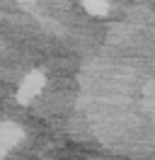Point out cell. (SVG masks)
I'll return each mask as SVG.
<instances>
[{
	"instance_id": "6da1fadb",
	"label": "cell",
	"mask_w": 155,
	"mask_h": 160,
	"mask_svg": "<svg viewBox=\"0 0 155 160\" xmlns=\"http://www.w3.org/2000/svg\"><path fill=\"white\" fill-rule=\"evenodd\" d=\"M41 82H44V78H41L39 73H32V75L22 82V88H19V102H29L34 95H39Z\"/></svg>"
},
{
	"instance_id": "7a4b0ae2",
	"label": "cell",
	"mask_w": 155,
	"mask_h": 160,
	"mask_svg": "<svg viewBox=\"0 0 155 160\" xmlns=\"http://www.w3.org/2000/svg\"><path fill=\"white\" fill-rule=\"evenodd\" d=\"M17 141H19V129L17 126H12V124L0 126V155H2L8 148H12Z\"/></svg>"
}]
</instances>
